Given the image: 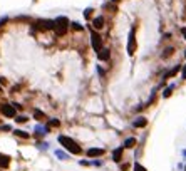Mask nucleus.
Returning <instances> with one entry per match:
<instances>
[{"label":"nucleus","instance_id":"nucleus-24","mask_svg":"<svg viewBox=\"0 0 186 171\" xmlns=\"http://www.w3.org/2000/svg\"><path fill=\"white\" fill-rule=\"evenodd\" d=\"M91 14H92V9H86V10H84V17H86V19H89Z\"/></svg>","mask_w":186,"mask_h":171},{"label":"nucleus","instance_id":"nucleus-4","mask_svg":"<svg viewBox=\"0 0 186 171\" xmlns=\"http://www.w3.org/2000/svg\"><path fill=\"white\" fill-rule=\"evenodd\" d=\"M0 109H2V114L5 118H15V107L12 104H2Z\"/></svg>","mask_w":186,"mask_h":171},{"label":"nucleus","instance_id":"nucleus-8","mask_svg":"<svg viewBox=\"0 0 186 171\" xmlns=\"http://www.w3.org/2000/svg\"><path fill=\"white\" fill-rule=\"evenodd\" d=\"M9 164H10V158L7 154L0 153V168H9Z\"/></svg>","mask_w":186,"mask_h":171},{"label":"nucleus","instance_id":"nucleus-2","mask_svg":"<svg viewBox=\"0 0 186 171\" xmlns=\"http://www.w3.org/2000/svg\"><path fill=\"white\" fill-rule=\"evenodd\" d=\"M54 24H55V32H57V35H62L65 32V29H67L69 25V19L67 17H59V19H55L54 20Z\"/></svg>","mask_w":186,"mask_h":171},{"label":"nucleus","instance_id":"nucleus-10","mask_svg":"<svg viewBox=\"0 0 186 171\" xmlns=\"http://www.w3.org/2000/svg\"><path fill=\"white\" fill-rule=\"evenodd\" d=\"M133 126H134V128H144V126H146V119H144V118L134 119V121H133Z\"/></svg>","mask_w":186,"mask_h":171},{"label":"nucleus","instance_id":"nucleus-12","mask_svg":"<svg viewBox=\"0 0 186 171\" xmlns=\"http://www.w3.org/2000/svg\"><path fill=\"white\" fill-rule=\"evenodd\" d=\"M121 156H122V148L116 149V151L113 153V160L114 161H119V160H121Z\"/></svg>","mask_w":186,"mask_h":171},{"label":"nucleus","instance_id":"nucleus-15","mask_svg":"<svg viewBox=\"0 0 186 171\" xmlns=\"http://www.w3.org/2000/svg\"><path fill=\"white\" fill-rule=\"evenodd\" d=\"M173 87H175V86H173V84L169 86V87H166V91H164V94H163L164 97H169V96H171V91H173Z\"/></svg>","mask_w":186,"mask_h":171},{"label":"nucleus","instance_id":"nucleus-5","mask_svg":"<svg viewBox=\"0 0 186 171\" xmlns=\"http://www.w3.org/2000/svg\"><path fill=\"white\" fill-rule=\"evenodd\" d=\"M91 42H92V49L94 51H101V37H99L97 32H92L91 34Z\"/></svg>","mask_w":186,"mask_h":171},{"label":"nucleus","instance_id":"nucleus-9","mask_svg":"<svg viewBox=\"0 0 186 171\" xmlns=\"http://www.w3.org/2000/svg\"><path fill=\"white\" fill-rule=\"evenodd\" d=\"M97 57H99V61H109L111 52L107 51V49H102V51H99V52H97Z\"/></svg>","mask_w":186,"mask_h":171},{"label":"nucleus","instance_id":"nucleus-23","mask_svg":"<svg viewBox=\"0 0 186 171\" xmlns=\"http://www.w3.org/2000/svg\"><path fill=\"white\" fill-rule=\"evenodd\" d=\"M72 27H74V30H82V25H79L77 22H72Z\"/></svg>","mask_w":186,"mask_h":171},{"label":"nucleus","instance_id":"nucleus-7","mask_svg":"<svg viewBox=\"0 0 186 171\" xmlns=\"http://www.w3.org/2000/svg\"><path fill=\"white\" fill-rule=\"evenodd\" d=\"M104 154V149L102 148H91L87 149V156L89 158H97V156H102Z\"/></svg>","mask_w":186,"mask_h":171},{"label":"nucleus","instance_id":"nucleus-30","mask_svg":"<svg viewBox=\"0 0 186 171\" xmlns=\"http://www.w3.org/2000/svg\"><path fill=\"white\" fill-rule=\"evenodd\" d=\"M114 2H116V0H114Z\"/></svg>","mask_w":186,"mask_h":171},{"label":"nucleus","instance_id":"nucleus-3","mask_svg":"<svg viewBox=\"0 0 186 171\" xmlns=\"http://www.w3.org/2000/svg\"><path fill=\"white\" fill-rule=\"evenodd\" d=\"M134 34H136V29L133 27L131 32H129V39H127V54H129V56H133L136 52V37H134Z\"/></svg>","mask_w":186,"mask_h":171},{"label":"nucleus","instance_id":"nucleus-29","mask_svg":"<svg viewBox=\"0 0 186 171\" xmlns=\"http://www.w3.org/2000/svg\"><path fill=\"white\" fill-rule=\"evenodd\" d=\"M184 171H186V168H184Z\"/></svg>","mask_w":186,"mask_h":171},{"label":"nucleus","instance_id":"nucleus-16","mask_svg":"<svg viewBox=\"0 0 186 171\" xmlns=\"http://www.w3.org/2000/svg\"><path fill=\"white\" fill-rule=\"evenodd\" d=\"M171 54H173V49H171V47H168V49H164L163 57H168V56H171Z\"/></svg>","mask_w":186,"mask_h":171},{"label":"nucleus","instance_id":"nucleus-19","mask_svg":"<svg viewBox=\"0 0 186 171\" xmlns=\"http://www.w3.org/2000/svg\"><path fill=\"white\" fill-rule=\"evenodd\" d=\"M34 114L37 116V119H42V118H44V112H42V111H39V109H35V111H34Z\"/></svg>","mask_w":186,"mask_h":171},{"label":"nucleus","instance_id":"nucleus-21","mask_svg":"<svg viewBox=\"0 0 186 171\" xmlns=\"http://www.w3.org/2000/svg\"><path fill=\"white\" fill-rule=\"evenodd\" d=\"M60 121L59 119H51V123H49V126H59Z\"/></svg>","mask_w":186,"mask_h":171},{"label":"nucleus","instance_id":"nucleus-13","mask_svg":"<svg viewBox=\"0 0 186 171\" xmlns=\"http://www.w3.org/2000/svg\"><path fill=\"white\" fill-rule=\"evenodd\" d=\"M134 144H136V139H134V137H127V139L124 141V148H133Z\"/></svg>","mask_w":186,"mask_h":171},{"label":"nucleus","instance_id":"nucleus-22","mask_svg":"<svg viewBox=\"0 0 186 171\" xmlns=\"http://www.w3.org/2000/svg\"><path fill=\"white\" fill-rule=\"evenodd\" d=\"M15 121H17V123H25L27 118H25V116H19V118H15Z\"/></svg>","mask_w":186,"mask_h":171},{"label":"nucleus","instance_id":"nucleus-18","mask_svg":"<svg viewBox=\"0 0 186 171\" xmlns=\"http://www.w3.org/2000/svg\"><path fill=\"white\" fill-rule=\"evenodd\" d=\"M134 171H146V168H144V166H141L139 163H136V164H134Z\"/></svg>","mask_w":186,"mask_h":171},{"label":"nucleus","instance_id":"nucleus-28","mask_svg":"<svg viewBox=\"0 0 186 171\" xmlns=\"http://www.w3.org/2000/svg\"><path fill=\"white\" fill-rule=\"evenodd\" d=\"M0 91H2V87H0Z\"/></svg>","mask_w":186,"mask_h":171},{"label":"nucleus","instance_id":"nucleus-11","mask_svg":"<svg viewBox=\"0 0 186 171\" xmlns=\"http://www.w3.org/2000/svg\"><path fill=\"white\" fill-rule=\"evenodd\" d=\"M102 25H104V19H102V17H96V19H94V27H96V29H102Z\"/></svg>","mask_w":186,"mask_h":171},{"label":"nucleus","instance_id":"nucleus-17","mask_svg":"<svg viewBox=\"0 0 186 171\" xmlns=\"http://www.w3.org/2000/svg\"><path fill=\"white\" fill-rule=\"evenodd\" d=\"M15 134L20 136V137H24V139H27V137H29V134H27V133H24V131H15Z\"/></svg>","mask_w":186,"mask_h":171},{"label":"nucleus","instance_id":"nucleus-27","mask_svg":"<svg viewBox=\"0 0 186 171\" xmlns=\"http://www.w3.org/2000/svg\"><path fill=\"white\" fill-rule=\"evenodd\" d=\"M184 57H186V52H184Z\"/></svg>","mask_w":186,"mask_h":171},{"label":"nucleus","instance_id":"nucleus-6","mask_svg":"<svg viewBox=\"0 0 186 171\" xmlns=\"http://www.w3.org/2000/svg\"><path fill=\"white\" fill-rule=\"evenodd\" d=\"M37 27L47 30V29H54L55 24H54V20H37Z\"/></svg>","mask_w":186,"mask_h":171},{"label":"nucleus","instance_id":"nucleus-25","mask_svg":"<svg viewBox=\"0 0 186 171\" xmlns=\"http://www.w3.org/2000/svg\"><path fill=\"white\" fill-rule=\"evenodd\" d=\"M181 77H183V79H186V65L183 67V70H181Z\"/></svg>","mask_w":186,"mask_h":171},{"label":"nucleus","instance_id":"nucleus-1","mask_svg":"<svg viewBox=\"0 0 186 171\" xmlns=\"http://www.w3.org/2000/svg\"><path fill=\"white\" fill-rule=\"evenodd\" d=\"M59 143L64 146L67 151H71V153H74V154H79V153H81V146L76 144V141L71 139L69 136H59Z\"/></svg>","mask_w":186,"mask_h":171},{"label":"nucleus","instance_id":"nucleus-26","mask_svg":"<svg viewBox=\"0 0 186 171\" xmlns=\"http://www.w3.org/2000/svg\"><path fill=\"white\" fill-rule=\"evenodd\" d=\"M181 34L184 35V39H186V29H181Z\"/></svg>","mask_w":186,"mask_h":171},{"label":"nucleus","instance_id":"nucleus-14","mask_svg":"<svg viewBox=\"0 0 186 171\" xmlns=\"http://www.w3.org/2000/svg\"><path fill=\"white\" fill-rule=\"evenodd\" d=\"M55 154L59 156V160H67V154H65L64 151H60V149H57V151H55Z\"/></svg>","mask_w":186,"mask_h":171},{"label":"nucleus","instance_id":"nucleus-20","mask_svg":"<svg viewBox=\"0 0 186 171\" xmlns=\"http://www.w3.org/2000/svg\"><path fill=\"white\" fill-rule=\"evenodd\" d=\"M178 70H179V67H178V65H176V67H175V69H173V70H171V72H168V74H166V77H171V76H175V74L178 72Z\"/></svg>","mask_w":186,"mask_h":171}]
</instances>
